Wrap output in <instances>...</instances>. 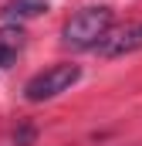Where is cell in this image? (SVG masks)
Listing matches in <instances>:
<instances>
[{"label": "cell", "instance_id": "obj_2", "mask_svg": "<svg viewBox=\"0 0 142 146\" xmlns=\"http://www.w3.org/2000/svg\"><path fill=\"white\" fill-rule=\"evenodd\" d=\"M78 78H81V68H78V65L58 61V65L37 72L34 78L24 85V99H27V102H47V99H58L61 92H68Z\"/></svg>", "mask_w": 142, "mask_h": 146}, {"label": "cell", "instance_id": "obj_3", "mask_svg": "<svg viewBox=\"0 0 142 146\" xmlns=\"http://www.w3.org/2000/svg\"><path fill=\"white\" fill-rule=\"evenodd\" d=\"M139 48H142V24H125V27L105 34V41L98 44V54L102 58H122V54H132Z\"/></svg>", "mask_w": 142, "mask_h": 146}, {"label": "cell", "instance_id": "obj_5", "mask_svg": "<svg viewBox=\"0 0 142 146\" xmlns=\"http://www.w3.org/2000/svg\"><path fill=\"white\" fill-rule=\"evenodd\" d=\"M44 10H47V0H7L0 14L17 24V21H31V17L44 14Z\"/></svg>", "mask_w": 142, "mask_h": 146}, {"label": "cell", "instance_id": "obj_6", "mask_svg": "<svg viewBox=\"0 0 142 146\" xmlns=\"http://www.w3.org/2000/svg\"><path fill=\"white\" fill-rule=\"evenodd\" d=\"M34 139H37V129L24 122V126H20V129L14 133V139H10V146H34Z\"/></svg>", "mask_w": 142, "mask_h": 146}, {"label": "cell", "instance_id": "obj_4", "mask_svg": "<svg viewBox=\"0 0 142 146\" xmlns=\"http://www.w3.org/2000/svg\"><path fill=\"white\" fill-rule=\"evenodd\" d=\"M24 44H27V34L20 24H3L0 27V68H10L24 54Z\"/></svg>", "mask_w": 142, "mask_h": 146}, {"label": "cell", "instance_id": "obj_1", "mask_svg": "<svg viewBox=\"0 0 142 146\" xmlns=\"http://www.w3.org/2000/svg\"><path fill=\"white\" fill-rule=\"evenodd\" d=\"M112 21H115L112 7H85L64 24L61 41L68 48H98L105 34L112 31Z\"/></svg>", "mask_w": 142, "mask_h": 146}]
</instances>
